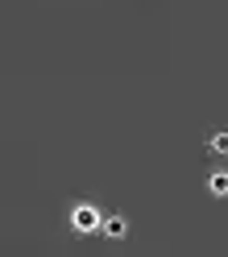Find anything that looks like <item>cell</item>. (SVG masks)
Here are the masks:
<instances>
[{
	"instance_id": "obj_1",
	"label": "cell",
	"mask_w": 228,
	"mask_h": 257,
	"mask_svg": "<svg viewBox=\"0 0 228 257\" xmlns=\"http://www.w3.org/2000/svg\"><path fill=\"white\" fill-rule=\"evenodd\" d=\"M75 228H95V207H79V212H75Z\"/></svg>"
},
{
	"instance_id": "obj_3",
	"label": "cell",
	"mask_w": 228,
	"mask_h": 257,
	"mask_svg": "<svg viewBox=\"0 0 228 257\" xmlns=\"http://www.w3.org/2000/svg\"><path fill=\"white\" fill-rule=\"evenodd\" d=\"M211 191H216V195H224V191H228V174H216V179H211Z\"/></svg>"
},
{
	"instance_id": "obj_2",
	"label": "cell",
	"mask_w": 228,
	"mask_h": 257,
	"mask_svg": "<svg viewBox=\"0 0 228 257\" xmlns=\"http://www.w3.org/2000/svg\"><path fill=\"white\" fill-rule=\"evenodd\" d=\"M211 150H224L228 154V128H224V133H211Z\"/></svg>"
}]
</instances>
